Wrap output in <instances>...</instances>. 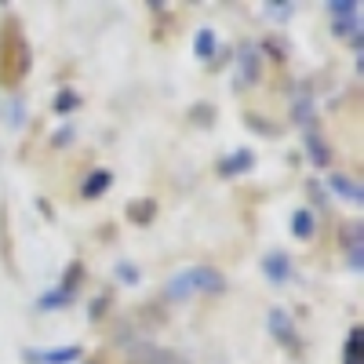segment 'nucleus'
<instances>
[{"label":"nucleus","instance_id":"f257e3e1","mask_svg":"<svg viewBox=\"0 0 364 364\" xmlns=\"http://www.w3.org/2000/svg\"><path fill=\"white\" fill-rule=\"evenodd\" d=\"M29 73V44L15 18H4L0 26V84H18Z\"/></svg>","mask_w":364,"mask_h":364},{"label":"nucleus","instance_id":"f03ea898","mask_svg":"<svg viewBox=\"0 0 364 364\" xmlns=\"http://www.w3.org/2000/svg\"><path fill=\"white\" fill-rule=\"evenodd\" d=\"M219 291H226V277L215 266H190L164 284V295L175 302L190 299V295H219Z\"/></svg>","mask_w":364,"mask_h":364},{"label":"nucleus","instance_id":"7ed1b4c3","mask_svg":"<svg viewBox=\"0 0 364 364\" xmlns=\"http://www.w3.org/2000/svg\"><path fill=\"white\" fill-rule=\"evenodd\" d=\"M266 324H269V336L277 339L288 353H302V343H299V328H295V321L284 314V310H269V317H266Z\"/></svg>","mask_w":364,"mask_h":364},{"label":"nucleus","instance_id":"20e7f679","mask_svg":"<svg viewBox=\"0 0 364 364\" xmlns=\"http://www.w3.org/2000/svg\"><path fill=\"white\" fill-rule=\"evenodd\" d=\"M128 364H190V360L168 346H157V343H135L128 353Z\"/></svg>","mask_w":364,"mask_h":364},{"label":"nucleus","instance_id":"39448f33","mask_svg":"<svg viewBox=\"0 0 364 364\" xmlns=\"http://www.w3.org/2000/svg\"><path fill=\"white\" fill-rule=\"evenodd\" d=\"M84 357L80 346H58V350H26L29 364H77Z\"/></svg>","mask_w":364,"mask_h":364},{"label":"nucleus","instance_id":"423d86ee","mask_svg":"<svg viewBox=\"0 0 364 364\" xmlns=\"http://www.w3.org/2000/svg\"><path fill=\"white\" fill-rule=\"evenodd\" d=\"M302 142H306V154H310V161L317 168H328L331 164V146L324 142V135H321L317 124L314 128H302Z\"/></svg>","mask_w":364,"mask_h":364},{"label":"nucleus","instance_id":"0eeeda50","mask_svg":"<svg viewBox=\"0 0 364 364\" xmlns=\"http://www.w3.org/2000/svg\"><path fill=\"white\" fill-rule=\"evenodd\" d=\"M328 190L336 193V197H343L346 204H364V190H360V182H353L350 175H343V171H336L328 178Z\"/></svg>","mask_w":364,"mask_h":364},{"label":"nucleus","instance_id":"6e6552de","mask_svg":"<svg viewBox=\"0 0 364 364\" xmlns=\"http://www.w3.org/2000/svg\"><path fill=\"white\" fill-rule=\"evenodd\" d=\"M262 273H266L273 284H284V281L291 277V259H288V252H269V255H262Z\"/></svg>","mask_w":364,"mask_h":364},{"label":"nucleus","instance_id":"1a4fd4ad","mask_svg":"<svg viewBox=\"0 0 364 364\" xmlns=\"http://www.w3.org/2000/svg\"><path fill=\"white\" fill-rule=\"evenodd\" d=\"M252 164H255L252 149H233L226 161H219V175H223V178H233V175H240V171H252Z\"/></svg>","mask_w":364,"mask_h":364},{"label":"nucleus","instance_id":"9d476101","mask_svg":"<svg viewBox=\"0 0 364 364\" xmlns=\"http://www.w3.org/2000/svg\"><path fill=\"white\" fill-rule=\"evenodd\" d=\"M109 186H113V171L99 168V171H91V175L84 178V186H80V197H87V200H95V197H102V193H106Z\"/></svg>","mask_w":364,"mask_h":364},{"label":"nucleus","instance_id":"9b49d317","mask_svg":"<svg viewBox=\"0 0 364 364\" xmlns=\"http://www.w3.org/2000/svg\"><path fill=\"white\" fill-rule=\"evenodd\" d=\"M240 77H245L248 84H259V77H262L259 48H255V44H245V48H240Z\"/></svg>","mask_w":364,"mask_h":364},{"label":"nucleus","instance_id":"f8f14e48","mask_svg":"<svg viewBox=\"0 0 364 364\" xmlns=\"http://www.w3.org/2000/svg\"><path fill=\"white\" fill-rule=\"evenodd\" d=\"M291 233L299 237V240H310L314 233H317V215L310 208H299L295 215H291Z\"/></svg>","mask_w":364,"mask_h":364},{"label":"nucleus","instance_id":"ddd939ff","mask_svg":"<svg viewBox=\"0 0 364 364\" xmlns=\"http://www.w3.org/2000/svg\"><path fill=\"white\" fill-rule=\"evenodd\" d=\"M215 51H219V37H215V29L200 26L197 33H193V55H197V58H211Z\"/></svg>","mask_w":364,"mask_h":364},{"label":"nucleus","instance_id":"4468645a","mask_svg":"<svg viewBox=\"0 0 364 364\" xmlns=\"http://www.w3.org/2000/svg\"><path fill=\"white\" fill-rule=\"evenodd\" d=\"M154 215H157V200H149V197L128 204V219L139 223V226H149V223H154Z\"/></svg>","mask_w":364,"mask_h":364},{"label":"nucleus","instance_id":"2eb2a0df","mask_svg":"<svg viewBox=\"0 0 364 364\" xmlns=\"http://www.w3.org/2000/svg\"><path fill=\"white\" fill-rule=\"evenodd\" d=\"M66 306H73V295L63 288H51L37 299V310H66Z\"/></svg>","mask_w":364,"mask_h":364},{"label":"nucleus","instance_id":"dca6fc26","mask_svg":"<svg viewBox=\"0 0 364 364\" xmlns=\"http://www.w3.org/2000/svg\"><path fill=\"white\" fill-rule=\"evenodd\" d=\"M360 248H364V230H360V226H350V230H346V255H350V266H353V269L364 266Z\"/></svg>","mask_w":364,"mask_h":364},{"label":"nucleus","instance_id":"f3484780","mask_svg":"<svg viewBox=\"0 0 364 364\" xmlns=\"http://www.w3.org/2000/svg\"><path fill=\"white\" fill-rule=\"evenodd\" d=\"M291 117H295V124H302V128H314V124H317V109H314L310 99H295Z\"/></svg>","mask_w":364,"mask_h":364},{"label":"nucleus","instance_id":"a211bd4d","mask_svg":"<svg viewBox=\"0 0 364 364\" xmlns=\"http://www.w3.org/2000/svg\"><path fill=\"white\" fill-rule=\"evenodd\" d=\"M360 343H364V331L360 328H350L346 346H343V364H360Z\"/></svg>","mask_w":364,"mask_h":364},{"label":"nucleus","instance_id":"6ab92c4d","mask_svg":"<svg viewBox=\"0 0 364 364\" xmlns=\"http://www.w3.org/2000/svg\"><path fill=\"white\" fill-rule=\"evenodd\" d=\"M328 15H331V22L360 18V4H353V0H331V4H328Z\"/></svg>","mask_w":364,"mask_h":364},{"label":"nucleus","instance_id":"aec40b11","mask_svg":"<svg viewBox=\"0 0 364 364\" xmlns=\"http://www.w3.org/2000/svg\"><path fill=\"white\" fill-rule=\"evenodd\" d=\"M80 281H84V262H70V269H66V281L58 284V288H63V291H70V295H77Z\"/></svg>","mask_w":364,"mask_h":364},{"label":"nucleus","instance_id":"412c9836","mask_svg":"<svg viewBox=\"0 0 364 364\" xmlns=\"http://www.w3.org/2000/svg\"><path fill=\"white\" fill-rule=\"evenodd\" d=\"M77 106H80V95H77V91H70V87L55 95V109H58V113H70V109H77Z\"/></svg>","mask_w":364,"mask_h":364},{"label":"nucleus","instance_id":"4be33fe9","mask_svg":"<svg viewBox=\"0 0 364 364\" xmlns=\"http://www.w3.org/2000/svg\"><path fill=\"white\" fill-rule=\"evenodd\" d=\"M269 18H277V22H288L291 18V11H295V4H288V0H281V4H266L262 8Z\"/></svg>","mask_w":364,"mask_h":364},{"label":"nucleus","instance_id":"5701e85b","mask_svg":"<svg viewBox=\"0 0 364 364\" xmlns=\"http://www.w3.org/2000/svg\"><path fill=\"white\" fill-rule=\"evenodd\" d=\"M4 120H8V124H15V128H22L26 124V106L22 102H8L4 106Z\"/></svg>","mask_w":364,"mask_h":364},{"label":"nucleus","instance_id":"b1692460","mask_svg":"<svg viewBox=\"0 0 364 364\" xmlns=\"http://www.w3.org/2000/svg\"><path fill=\"white\" fill-rule=\"evenodd\" d=\"M117 277L124 281V284H135V281H139V269L128 266V262H120V266H117Z\"/></svg>","mask_w":364,"mask_h":364},{"label":"nucleus","instance_id":"393cba45","mask_svg":"<svg viewBox=\"0 0 364 364\" xmlns=\"http://www.w3.org/2000/svg\"><path fill=\"white\" fill-rule=\"evenodd\" d=\"M73 139V128H58V135H55V146H66Z\"/></svg>","mask_w":364,"mask_h":364}]
</instances>
